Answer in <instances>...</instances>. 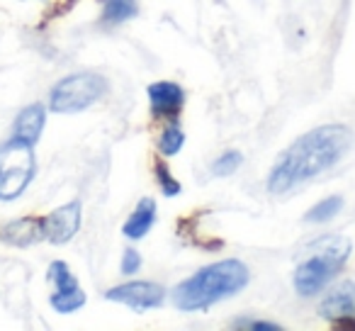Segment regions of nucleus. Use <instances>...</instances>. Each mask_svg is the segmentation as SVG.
I'll return each mask as SVG.
<instances>
[{
	"mask_svg": "<svg viewBox=\"0 0 355 331\" xmlns=\"http://www.w3.org/2000/svg\"><path fill=\"white\" fill-rule=\"evenodd\" d=\"M35 146L20 139H10L0 146V203L17 200L35 180Z\"/></svg>",
	"mask_w": 355,
	"mask_h": 331,
	"instance_id": "4",
	"label": "nucleus"
},
{
	"mask_svg": "<svg viewBox=\"0 0 355 331\" xmlns=\"http://www.w3.org/2000/svg\"><path fill=\"white\" fill-rule=\"evenodd\" d=\"M241 161H243L241 151H224L222 156H219L217 161H214L212 173L219 176V178H227V176L236 173L239 166H241Z\"/></svg>",
	"mask_w": 355,
	"mask_h": 331,
	"instance_id": "17",
	"label": "nucleus"
},
{
	"mask_svg": "<svg viewBox=\"0 0 355 331\" xmlns=\"http://www.w3.org/2000/svg\"><path fill=\"white\" fill-rule=\"evenodd\" d=\"M353 134L345 124H321L297 137L277 156L268 173V193L285 195L297 185L319 178L348 153Z\"/></svg>",
	"mask_w": 355,
	"mask_h": 331,
	"instance_id": "1",
	"label": "nucleus"
},
{
	"mask_svg": "<svg viewBox=\"0 0 355 331\" xmlns=\"http://www.w3.org/2000/svg\"><path fill=\"white\" fill-rule=\"evenodd\" d=\"M46 280L54 285V292H51L49 302L59 314H73L80 307L85 305V292L83 287L78 285L76 275L69 271L64 261H54L46 271Z\"/></svg>",
	"mask_w": 355,
	"mask_h": 331,
	"instance_id": "6",
	"label": "nucleus"
},
{
	"mask_svg": "<svg viewBox=\"0 0 355 331\" xmlns=\"http://www.w3.org/2000/svg\"><path fill=\"white\" fill-rule=\"evenodd\" d=\"M232 329H241V331H280L282 326H280V324H275V321L248 319V316H241V319L232 321Z\"/></svg>",
	"mask_w": 355,
	"mask_h": 331,
	"instance_id": "19",
	"label": "nucleus"
},
{
	"mask_svg": "<svg viewBox=\"0 0 355 331\" xmlns=\"http://www.w3.org/2000/svg\"><path fill=\"white\" fill-rule=\"evenodd\" d=\"M319 314L326 321H345L355 326V280H343L321 300Z\"/></svg>",
	"mask_w": 355,
	"mask_h": 331,
	"instance_id": "9",
	"label": "nucleus"
},
{
	"mask_svg": "<svg viewBox=\"0 0 355 331\" xmlns=\"http://www.w3.org/2000/svg\"><path fill=\"white\" fill-rule=\"evenodd\" d=\"M0 239L10 246H32V244L44 239V227H42V219L22 217L15 222H8L0 229Z\"/></svg>",
	"mask_w": 355,
	"mask_h": 331,
	"instance_id": "12",
	"label": "nucleus"
},
{
	"mask_svg": "<svg viewBox=\"0 0 355 331\" xmlns=\"http://www.w3.org/2000/svg\"><path fill=\"white\" fill-rule=\"evenodd\" d=\"M153 222H156V203H153L151 198H144L141 203L134 207V212L129 214L127 222H124L122 232L127 239L139 241V239H144L148 232H151Z\"/></svg>",
	"mask_w": 355,
	"mask_h": 331,
	"instance_id": "13",
	"label": "nucleus"
},
{
	"mask_svg": "<svg viewBox=\"0 0 355 331\" xmlns=\"http://www.w3.org/2000/svg\"><path fill=\"white\" fill-rule=\"evenodd\" d=\"M156 178H158V185H161L166 198H175V195L183 190L180 183H178V178H173V173L168 171L166 163H156Z\"/></svg>",
	"mask_w": 355,
	"mask_h": 331,
	"instance_id": "18",
	"label": "nucleus"
},
{
	"mask_svg": "<svg viewBox=\"0 0 355 331\" xmlns=\"http://www.w3.org/2000/svg\"><path fill=\"white\" fill-rule=\"evenodd\" d=\"M251 280V271L239 258H224V261L209 263L200 268L183 282H178L173 290V302L183 312H200L207 307L224 302L239 295Z\"/></svg>",
	"mask_w": 355,
	"mask_h": 331,
	"instance_id": "2",
	"label": "nucleus"
},
{
	"mask_svg": "<svg viewBox=\"0 0 355 331\" xmlns=\"http://www.w3.org/2000/svg\"><path fill=\"white\" fill-rule=\"evenodd\" d=\"M183 144H185V132L178 127L175 122H171L161 132V139H158V151H161L163 156H175V153H180Z\"/></svg>",
	"mask_w": 355,
	"mask_h": 331,
	"instance_id": "16",
	"label": "nucleus"
},
{
	"mask_svg": "<svg viewBox=\"0 0 355 331\" xmlns=\"http://www.w3.org/2000/svg\"><path fill=\"white\" fill-rule=\"evenodd\" d=\"M340 210H343V198H340V195H334V198H326V200H321V203H316L314 207L304 214V222L324 224V222H329V219H334Z\"/></svg>",
	"mask_w": 355,
	"mask_h": 331,
	"instance_id": "15",
	"label": "nucleus"
},
{
	"mask_svg": "<svg viewBox=\"0 0 355 331\" xmlns=\"http://www.w3.org/2000/svg\"><path fill=\"white\" fill-rule=\"evenodd\" d=\"M107 93V80L95 71H78L54 85L49 95V108L61 114H73L88 110Z\"/></svg>",
	"mask_w": 355,
	"mask_h": 331,
	"instance_id": "5",
	"label": "nucleus"
},
{
	"mask_svg": "<svg viewBox=\"0 0 355 331\" xmlns=\"http://www.w3.org/2000/svg\"><path fill=\"white\" fill-rule=\"evenodd\" d=\"M122 273L124 275H134V273H139V268H141V253L137 251V248H127V251L122 253Z\"/></svg>",
	"mask_w": 355,
	"mask_h": 331,
	"instance_id": "20",
	"label": "nucleus"
},
{
	"mask_svg": "<svg viewBox=\"0 0 355 331\" xmlns=\"http://www.w3.org/2000/svg\"><path fill=\"white\" fill-rule=\"evenodd\" d=\"M80 222H83V207H80V200H71L64 207H56L54 212H49L42 219V227H44V241L54 244H69L71 239L78 234Z\"/></svg>",
	"mask_w": 355,
	"mask_h": 331,
	"instance_id": "8",
	"label": "nucleus"
},
{
	"mask_svg": "<svg viewBox=\"0 0 355 331\" xmlns=\"http://www.w3.org/2000/svg\"><path fill=\"white\" fill-rule=\"evenodd\" d=\"M350 241L343 237H321L309 246L295 268V290L302 297H316L340 271L350 256Z\"/></svg>",
	"mask_w": 355,
	"mask_h": 331,
	"instance_id": "3",
	"label": "nucleus"
},
{
	"mask_svg": "<svg viewBox=\"0 0 355 331\" xmlns=\"http://www.w3.org/2000/svg\"><path fill=\"white\" fill-rule=\"evenodd\" d=\"M139 15L137 0H103V25H122Z\"/></svg>",
	"mask_w": 355,
	"mask_h": 331,
	"instance_id": "14",
	"label": "nucleus"
},
{
	"mask_svg": "<svg viewBox=\"0 0 355 331\" xmlns=\"http://www.w3.org/2000/svg\"><path fill=\"white\" fill-rule=\"evenodd\" d=\"M46 124V108L42 103H32L27 105L25 110H20L15 117V124H12V139H20L25 144H32L35 146L40 142L42 132H44Z\"/></svg>",
	"mask_w": 355,
	"mask_h": 331,
	"instance_id": "11",
	"label": "nucleus"
},
{
	"mask_svg": "<svg viewBox=\"0 0 355 331\" xmlns=\"http://www.w3.org/2000/svg\"><path fill=\"white\" fill-rule=\"evenodd\" d=\"M148 103H151L153 114H158V117L178 114L183 110L185 93L173 80H156V83L148 85Z\"/></svg>",
	"mask_w": 355,
	"mask_h": 331,
	"instance_id": "10",
	"label": "nucleus"
},
{
	"mask_svg": "<svg viewBox=\"0 0 355 331\" xmlns=\"http://www.w3.org/2000/svg\"><path fill=\"white\" fill-rule=\"evenodd\" d=\"M110 302H117V305H127L129 309L146 312L156 309L166 300V287L158 285L153 280H129L122 285H114L105 292Z\"/></svg>",
	"mask_w": 355,
	"mask_h": 331,
	"instance_id": "7",
	"label": "nucleus"
}]
</instances>
